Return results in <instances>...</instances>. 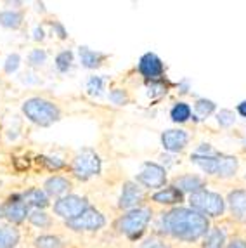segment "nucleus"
I'll use <instances>...</instances> for the list:
<instances>
[{
  "mask_svg": "<svg viewBox=\"0 0 246 248\" xmlns=\"http://www.w3.org/2000/svg\"><path fill=\"white\" fill-rule=\"evenodd\" d=\"M71 170H73L77 179L87 181V179L94 177V175H97L101 172V158H99V155L95 153L94 149L85 148L75 156Z\"/></svg>",
  "mask_w": 246,
  "mask_h": 248,
  "instance_id": "obj_5",
  "label": "nucleus"
},
{
  "mask_svg": "<svg viewBox=\"0 0 246 248\" xmlns=\"http://www.w3.org/2000/svg\"><path fill=\"white\" fill-rule=\"evenodd\" d=\"M142 200H144L142 187H139V184H137V182L128 181V182H125V184H123L118 207L125 208V210H134V208H137V205H139Z\"/></svg>",
  "mask_w": 246,
  "mask_h": 248,
  "instance_id": "obj_11",
  "label": "nucleus"
},
{
  "mask_svg": "<svg viewBox=\"0 0 246 248\" xmlns=\"http://www.w3.org/2000/svg\"><path fill=\"white\" fill-rule=\"evenodd\" d=\"M28 215V205L21 195L9 196L7 202L2 205V217H5L11 224H21Z\"/></svg>",
  "mask_w": 246,
  "mask_h": 248,
  "instance_id": "obj_9",
  "label": "nucleus"
},
{
  "mask_svg": "<svg viewBox=\"0 0 246 248\" xmlns=\"http://www.w3.org/2000/svg\"><path fill=\"white\" fill-rule=\"evenodd\" d=\"M68 228L73 229V231H99L101 228H104V224H106V219H104V215L101 212H97L95 208L89 207L82 215H78L75 219L68 220Z\"/></svg>",
  "mask_w": 246,
  "mask_h": 248,
  "instance_id": "obj_7",
  "label": "nucleus"
},
{
  "mask_svg": "<svg viewBox=\"0 0 246 248\" xmlns=\"http://www.w3.org/2000/svg\"><path fill=\"white\" fill-rule=\"evenodd\" d=\"M137 182L142 184L144 187H151V189L163 187L167 182V170L158 163L148 161V163H144L142 170L137 174Z\"/></svg>",
  "mask_w": 246,
  "mask_h": 248,
  "instance_id": "obj_8",
  "label": "nucleus"
},
{
  "mask_svg": "<svg viewBox=\"0 0 246 248\" xmlns=\"http://www.w3.org/2000/svg\"><path fill=\"white\" fill-rule=\"evenodd\" d=\"M151 217L153 214L149 208L137 207L120 217L118 222H116V229L122 234L127 236L128 240H139L148 228V224L151 222Z\"/></svg>",
  "mask_w": 246,
  "mask_h": 248,
  "instance_id": "obj_3",
  "label": "nucleus"
},
{
  "mask_svg": "<svg viewBox=\"0 0 246 248\" xmlns=\"http://www.w3.org/2000/svg\"><path fill=\"white\" fill-rule=\"evenodd\" d=\"M87 91L91 95H99L104 91V78L103 77H91L87 82Z\"/></svg>",
  "mask_w": 246,
  "mask_h": 248,
  "instance_id": "obj_29",
  "label": "nucleus"
},
{
  "mask_svg": "<svg viewBox=\"0 0 246 248\" xmlns=\"http://www.w3.org/2000/svg\"><path fill=\"white\" fill-rule=\"evenodd\" d=\"M89 207L91 205H89V202L85 198L77 195H68V196H62L61 200H58V202L54 203V212L59 217L66 219V222H68V220L75 219L78 215H82Z\"/></svg>",
  "mask_w": 246,
  "mask_h": 248,
  "instance_id": "obj_6",
  "label": "nucleus"
},
{
  "mask_svg": "<svg viewBox=\"0 0 246 248\" xmlns=\"http://www.w3.org/2000/svg\"><path fill=\"white\" fill-rule=\"evenodd\" d=\"M78 56H80V62L85 68H97L106 59V54L99 52V50H92L89 47H78Z\"/></svg>",
  "mask_w": 246,
  "mask_h": 248,
  "instance_id": "obj_18",
  "label": "nucleus"
},
{
  "mask_svg": "<svg viewBox=\"0 0 246 248\" xmlns=\"http://www.w3.org/2000/svg\"><path fill=\"white\" fill-rule=\"evenodd\" d=\"M37 248H64V241L59 236L54 234H42L35 240Z\"/></svg>",
  "mask_w": 246,
  "mask_h": 248,
  "instance_id": "obj_25",
  "label": "nucleus"
},
{
  "mask_svg": "<svg viewBox=\"0 0 246 248\" xmlns=\"http://www.w3.org/2000/svg\"><path fill=\"white\" fill-rule=\"evenodd\" d=\"M149 89H153V92H151L153 95H163L165 92H167V85L163 83V78L149 82Z\"/></svg>",
  "mask_w": 246,
  "mask_h": 248,
  "instance_id": "obj_35",
  "label": "nucleus"
},
{
  "mask_svg": "<svg viewBox=\"0 0 246 248\" xmlns=\"http://www.w3.org/2000/svg\"><path fill=\"white\" fill-rule=\"evenodd\" d=\"M54 30L58 31V35H59V38H66L68 35H66V30H64V26L61 25V23H54Z\"/></svg>",
  "mask_w": 246,
  "mask_h": 248,
  "instance_id": "obj_37",
  "label": "nucleus"
},
{
  "mask_svg": "<svg viewBox=\"0 0 246 248\" xmlns=\"http://www.w3.org/2000/svg\"><path fill=\"white\" fill-rule=\"evenodd\" d=\"M224 243H226V232L217 228L208 231L203 248H224Z\"/></svg>",
  "mask_w": 246,
  "mask_h": 248,
  "instance_id": "obj_24",
  "label": "nucleus"
},
{
  "mask_svg": "<svg viewBox=\"0 0 246 248\" xmlns=\"http://www.w3.org/2000/svg\"><path fill=\"white\" fill-rule=\"evenodd\" d=\"M226 248H246V241L243 240H232Z\"/></svg>",
  "mask_w": 246,
  "mask_h": 248,
  "instance_id": "obj_38",
  "label": "nucleus"
},
{
  "mask_svg": "<svg viewBox=\"0 0 246 248\" xmlns=\"http://www.w3.org/2000/svg\"><path fill=\"white\" fill-rule=\"evenodd\" d=\"M194 111L200 118H206L215 111V103L210 99H198L194 104Z\"/></svg>",
  "mask_w": 246,
  "mask_h": 248,
  "instance_id": "obj_27",
  "label": "nucleus"
},
{
  "mask_svg": "<svg viewBox=\"0 0 246 248\" xmlns=\"http://www.w3.org/2000/svg\"><path fill=\"white\" fill-rule=\"evenodd\" d=\"M47 59V52L46 50H42V49H33L31 52H30L28 56V64L33 68H37V66H42L44 62H46Z\"/></svg>",
  "mask_w": 246,
  "mask_h": 248,
  "instance_id": "obj_30",
  "label": "nucleus"
},
{
  "mask_svg": "<svg viewBox=\"0 0 246 248\" xmlns=\"http://www.w3.org/2000/svg\"><path fill=\"white\" fill-rule=\"evenodd\" d=\"M33 33H35V35H33V38H35V40H42V38H44V30H42L40 26H37Z\"/></svg>",
  "mask_w": 246,
  "mask_h": 248,
  "instance_id": "obj_39",
  "label": "nucleus"
},
{
  "mask_svg": "<svg viewBox=\"0 0 246 248\" xmlns=\"http://www.w3.org/2000/svg\"><path fill=\"white\" fill-rule=\"evenodd\" d=\"M173 186L181 191V193H191V195H194V193H200V191L205 189V182H203L201 177H198V175L187 174L177 177Z\"/></svg>",
  "mask_w": 246,
  "mask_h": 248,
  "instance_id": "obj_14",
  "label": "nucleus"
},
{
  "mask_svg": "<svg viewBox=\"0 0 246 248\" xmlns=\"http://www.w3.org/2000/svg\"><path fill=\"white\" fill-rule=\"evenodd\" d=\"M42 161H44L47 167H50V169H56V170L64 167V161H61L59 158H42Z\"/></svg>",
  "mask_w": 246,
  "mask_h": 248,
  "instance_id": "obj_36",
  "label": "nucleus"
},
{
  "mask_svg": "<svg viewBox=\"0 0 246 248\" xmlns=\"http://www.w3.org/2000/svg\"><path fill=\"white\" fill-rule=\"evenodd\" d=\"M19 62H21L19 54H11V56L5 59V64H4L5 73H14V71L19 68Z\"/></svg>",
  "mask_w": 246,
  "mask_h": 248,
  "instance_id": "obj_32",
  "label": "nucleus"
},
{
  "mask_svg": "<svg viewBox=\"0 0 246 248\" xmlns=\"http://www.w3.org/2000/svg\"><path fill=\"white\" fill-rule=\"evenodd\" d=\"M109 99L115 104H125V103H128V95H127V92L122 91V89H115V91L109 94Z\"/></svg>",
  "mask_w": 246,
  "mask_h": 248,
  "instance_id": "obj_33",
  "label": "nucleus"
},
{
  "mask_svg": "<svg viewBox=\"0 0 246 248\" xmlns=\"http://www.w3.org/2000/svg\"><path fill=\"white\" fill-rule=\"evenodd\" d=\"M161 231L179 240L194 241L208 234L210 222L205 215L198 214L193 208H173L161 217Z\"/></svg>",
  "mask_w": 246,
  "mask_h": 248,
  "instance_id": "obj_1",
  "label": "nucleus"
},
{
  "mask_svg": "<svg viewBox=\"0 0 246 248\" xmlns=\"http://www.w3.org/2000/svg\"><path fill=\"white\" fill-rule=\"evenodd\" d=\"M229 208L238 220H246V189L232 191L227 198Z\"/></svg>",
  "mask_w": 246,
  "mask_h": 248,
  "instance_id": "obj_13",
  "label": "nucleus"
},
{
  "mask_svg": "<svg viewBox=\"0 0 246 248\" xmlns=\"http://www.w3.org/2000/svg\"><path fill=\"white\" fill-rule=\"evenodd\" d=\"M139 73L142 75L148 82L163 78V73H165L163 61H161L154 52L144 54L142 58L139 59Z\"/></svg>",
  "mask_w": 246,
  "mask_h": 248,
  "instance_id": "obj_10",
  "label": "nucleus"
},
{
  "mask_svg": "<svg viewBox=\"0 0 246 248\" xmlns=\"http://www.w3.org/2000/svg\"><path fill=\"white\" fill-rule=\"evenodd\" d=\"M218 158H220V155H218V153H214V155H198V153H194L193 156H191V160H193V163H196V165L200 167L205 174L215 175V177H217Z\"/></svg>",
  "mask_w": 246,
  "mask_h": 248,
  "instance_id": "obj_15",
  "label": "nucleus"
},
{
  "mask_svg": "<svg viewBox=\"0 0 246 248\" xmlns=\"http://www.w3.org/2000/svg\"><path fill=\"white\" fill-rule=\"evenodd\" d=\"M28 219L33 226H37V228H40V229L49 228L50 226V217L44 210H33L31 214L28 215Z\"/></svg>",
  "mask_w": 246,
  "mask_h": 248,
  "instance_id": "obj_28",
  "label": "nucleus"
},
{
  "mask_svg": "<svg viewBox=\"0 0 246 248\" xmlns=\"http://www.w3.org/2000/svg\"><path fill=\"white\" fill-rule=\"evenodd\" d=\"M140 248H169V245L165 243L163 240H160V238L151 236V238H148V240L140 245Z\"/></svg>",
  "mask_w": 246,
  "mask_h": 248,
  "instance_id": "obj_34",
  "label": "nucleus"
},
{
  "mask_svg": "<svg viewBox=\"0 0 246 248\" xmlns=\"http://www.w3.org/2000/svg\"><path fill=\"white\" fill-rule=\"evenodd\" d=\"M189 203H191V208L194 212L201 215H208V217H220L226 210V202L220 195L217 193H212V191H200V193H194L189 198Z\"/></svg>",
  "mask_w": 246,
  "mask_h": 248,
  "instance_id": "obj_4",
  "label": "nucleus"
},
{
  "mask_svg": "<svg viewBox=\"0 0 246 248\" xmlns=\"http://www.w3.org/2000/svg\"><path fill=\"white\" fill-rule=\"evenodd\" d=\"M23 113L30 122L40 125V127H49L61 118V109L52 101L42 99V97H31V99L25 101Z\"/></svg>",
  "mask_w": 246,
  "mask_h": 248,
  "instance_id": "obj_2",
  "label": "nucleus"
},
{
  "mask_svg": "<svg viewBox=\"0 0 246 248\" xmlns=\"http://www.w3.org/2000/svg\"><path fill=\"white\" fill-rule=\"evenodd\" d=\"M191 113H193V109H191L189 104L177 103L175 106L170 109V118H172L175 124H184V122H187L189 118H191Z\"/></svg>",
  "mask_w": 246,
  "mask_h": 248,
  "instance_id": "obj_23",
  "label": "nucleus"
},
{
  "mask_svg": "<svg viewBox=\"0 0 246 248\" xmlns=\"http://www.w3.org/2000/svg\"><path fill=\"white\" fill-rule=\"evenodd\" d=\"M44 187H46L44 191L47 193V196H62L70 191L71 182L66 177H61V175H54V177L47 179Z\"/></svg>",
  "mask_w": 246,
  "mask_h": 248,
  "instance_id": "obj_16",
  "label": "nucleus"
},
{
  "mask_svg": "<svg viewBox=\"0 0 246 248\" xmlns=\"http://www.w3.org/2000/svg\"><path fill=\"white\" fill-rule=\"evenodd\" d=\"M0 25L4 28L17 30L23 25V13L21 11H2L0 13Z\"/></svg>",
  "mask_w": 246,
  "mask_h": 248,
  "instance_id": "obj_22",
  "label": "nucleus"
},
{
  "mask_svg": "<svg viewBox=\"0 0 246 248\" xmlns=\"http://www.w3.org/2000/svg\"><path fill=\"white\" fill-rule=\"evenodd\" d=\"M189 136L185 130L181 128H173V130H167V132L161 134V144L167 151L170 153H179L187 146Z\"/></svg>",
  "mask_w": 246,
  "mask_h": 248,
  "instance_id": "obj_12",
  "label": "nucleus"
},
{
  "mask_svg": "<svg viewBox=\"0 0 246 248\" xmlns=\"http://www.w3.org/2000/svg\"><path fill=\"white\" fill-rule=\"evenodd\" d=\"M0 217H2V207H0Z\"/></svg>",
  "mask_w": 246,
  "mask_h": 248,
  "instance_id": "obj_41",
  "label": "nucleus"
},
{
  "mask_svg": "<svg viewBox=\"0 0 246 248\" xmlns=\"http://www.w3.org/2000/svg\"><path fill=\"white\" fill-rule=\"evenodd\" d=\"M236 172H238V158L229 156V155H220V158H218L217 177L222 179L232 177Z\"/></svg>",
  "mask_w": 246,
  "mask_h": 248,
  "instance_id": "obj_20",
  "label": "nucleus"
},
{
  "mask_svg": "<svg viewBox=\"0 0 246 248\" xmlns=\"http://www.w3.org/2000/svg\"><path fill=\"white\" fill-rule=\"evenodd\" d=\"M217 122L220 127H232L234 122H236V116H234V111H231V109H220V111L217 113Z\"/></svg>",
  "mask_w": 246,
  "mask_h": 248,
  "instance_id": "obj_31",
  "label": "nucleus"
},
{
  "mask_svg": "<svg viewBox=\"0 0 246 248\" xmlns=\"http://www.w3.org/2000/svg\"><path fill=\"white\" fill-rule=\"evenodd\" d=\"M21 196H23V200H25V203L28 207H35L37 210H40V208L49 205V196H47V193L38 189V187H31V189H28Z\"/></svg>",
  "mask_w": 246,
  "mask_h": 248,
  "instance_id": "obj_19",
  "label": "nucleus"
},
{
  "mask_svg": "<svg viewBox=\"0 0 246 248\" xmlns=\"http://www.w3.org/2000/svg\"><path fill=\"white\" fill-rule=\"evenodd\" d=\"M19 243V231L13 226H0V248H14Z\"/></svg>",
  "mask_w": 246,
  "mask_h": 248,
  "instance_id": "obj_21",
  "label": "nucleus"
},
{
  "mask_svg": "<svg viewBox=\"0 0 246 248\" xmlns=\"http://www.w3.org/2000/svg\"><path fill=\"white\" fill-rule=\"evenodd\" d=\"M71 64H73V52L71 50H61L56 56V68L61 73H66L71 68Z\"/></svg>",
  "mask_w": 246,
  "mask_h": 248,
  "instance_id": "obj_26",
  "label": "nucleus"
},
{
  "mask_svg": "<svg viewBox=\"0 0 246 248\" xmlns=\"http://www.w3.org/2000/svg\"><path fill=\"white\" fill-rule=\"evenodd\" d=\"M182 200H184V195L175 186L165 187L153 195V202L161 203V205H177V203H182Z\"/></svg>",
  "mask_w": 246,
  "mask_h": 248,
  "instance_id": "obj_17",
  "label": "nucleus"
},
{
  "mask_svg": "<svg viewBox=\"0 0 246 248\" xmlns=\"http://www.w3.org/2000/svg\"><path fill=\"white\" fill-rule=\"evenodd\" d=\"M238 113L246 118V101H241V103L238 104Z\"/></svg>",
  "mask_w": 246,
  "mask_h": 248,
  "instance_id": "obj_40",
  "label": "nucleus"
}]
</instances>
